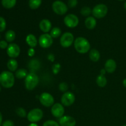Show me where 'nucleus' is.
Wrapping results in <instances>:
<instances>
[{
    "mask_svg": "<svg viewBox=\"0 0 126 126\" xmlns=\"http://www.w3.org/2000/svg\"><path fill=\"white\" fill-rule=\"evenodd\" d=\"M74 47L78 52L81 54H84L88 52L91 49V44L86 38L80 36L75 39Z\"/></svg>",
    "mask_w": 126,
    "mask_h": 126,
    "instance_id": "1",
    "label": "nucleus"
},
{
    "mask_svg": "<svg viewBox=\"0 0 126 126\" xmlns=\"http://www.w3.org/2000/svg\"><path fill=\"white\" fill-rule=\"evenodd\" d=\"M15 83V76L10 71H3L0 73V84L3 87L10 89Z\"/></svg>",
    "mask_w": 126,
    "mask_h": 126,
    "instance_id": "2",
    "label": "nucleus"
},
{
    "mask_svg": "<svg viewBox=\"0 0 126 126\" xmlns=\"http://www.w3.org/2000/svg\"><path fill=\"white\" fill-rule=\"evenodd\" d=\"M39 83V78L38 75L33 72L28 74L25 78V87L28 91H33Z\"/></svg>",
    "mask_w": 126,
    "mask_h": 126,
    "instance_id": "3",
    "label": "nucleus"
},
{
    "mask_svg": "<svg viewBox=\"0 0 126 126\" xmlns=\"http://www.w3.org/2000/svg\"><path fill=\"white\" fill-rule=\"evenodd\" d=\"M44 113L40 108H34L27 114V118L31 123H36L40 121L43 118Z\"/></svg>",
    "mask_w": 126,
    "mask_h": 126,
    "instance_id": "4",
    "label": "nucleus"
},
{
    "mask_svg": "<svg viewBox=\"0 0 126 126\" xmlns=\"http://www.w3.org/2000/svg\"><path fill=\"white\" fill-rule=\"evenodd\" d=\"M108 9L107 5L104 4H97L92 10V14L94 17L97 18H102L108 14Z\"/></svg>",
    "mask_w": 126,
    "mask_h": 126,
    "instance_id": "5",
    "label": "nucleus"
},
{
    "mask_svg": "<svg viewBox=\"0 0 126 126\" xmlns=\"http://www.w3.org/2000/svg\"><path fill=\"white\" fill-rule=\"evenodd\" d=\"M52 8L53 11L56 14L59 15V16L65 15L68 9L67 5L65 2L60 0H57L54 1L52 4Z\"/></svg>",
    "mask_w": 126,
    "mask_h": 126,
    "instance_id": "6",
    "label": "nucleus"
},
{
    "mask_svg": "<svg viewBox=\"0 0 126 126\" xmlns=\"http://www.w3.org/2000/svg\"><path fill=\"white\" fill-rule=\"evenodd\" d=\"M75 37L71 32H65L62 35L60 39V45L64 48H67L74 44Z\"/></svg>",
    "mask_w": 126,
    "mask_h": 126,
    "instance_id": "7",
    "label": "nucleus"
},
{
    "mask_svg": "<svg viewBox=\"0 0 126 126\" xmlns=\"http://www.w3.org/2000/svg\"><path fill=\"white\" fill-rule=\"evenodd\" d=\"M53 42H54V40H53L52 37L49 33L42 34L38 39V43L39 46L43 49L50 47L52 45Z\"/></svg>",
    "mask_w": 126,
    "mask_h": 126,
    "instance_id": "8",
    "label": "nucleus"
},
{
    "mask_svg": "<svg viewBox=\"0 0 126 126\" xmlns=\"http://www.w3.org/2000/svg\"><path fill=\"white\" fill-rule=\"evenodd\" d=\"M39 100L41 104L45 107H50L54 104V98L50 94L43 92L40 95Z\"/></svg>",
    "mask_w": 126,
    "mask_h": 126,
    "instance_id": "9",
    "label": "nucleus"
},
{
    "mask_svg": "<svg viewBox=\"0 0 126 126\" xmlns=\"http://www.w3.org/2000/svg\"><path fill=\"white\" fill-rule=\"evenodd\" d=\"M65 25L70 28H73L77 27L79 24V18L77 16L73 14H69L66 15L63 19Z\"/></svg>",
    "mask_w": 126,
    "mask_h": 126,
    "instance_id": "10",
    "label": "nucleus"
},
{
    "mask_svg": "<svg viewBox=\"0 0 126 126\" xmlns=\"http://www.w3.org/2000/svg\"><path fill=\"white\" fill-rule=\"evenodd\" d=\"M75 95L73 92L67 91L62 95L61 103L65 107H70L75 103Z\"/></svg>",
    "mask_w": 126,
    "mask_h": 126,
    "instance_id": "11",
    "label": "nucleus"
},
{
    "mask_svg": "<svg viewBox=\"0 0 126 126\" xmlns=\"http://www.w3.org/2000/svg\"><path fill=\"white\" fill-rule=\"evenodd\" d=\"M6 52L10 58L15 59L19 56L20 54V48L18 44L16 43H11L7 47Z\"/></svg>",
    "mask_w": 126,
    "mask_h": 126,
    "instance_id": "12",
    "label": "nucleus"
},
{
    "mask_svg": "<svg viewBox=\"0 0 126 126\" xmlns=\"http://www.w3.org/2000/svg\"><path fill=\"white\" fill-rule=\"evenodd\" d=\"M51 113L54 117L60 119L64 116L65 108L62 103H55L51 107Z\"/></svg>",
    "mask_w": 126,
    "mask_h": 126,
    "instance_id": "13",
    "label": "nucleus"
},
{
    "mask_svg": "<svg viewBox=\"0 0 126 126\" xmlns=\"http://www.w3.org/2000/svg\"><path fill=\"white\" fill-rule=\"evenodd\" d=\"M60 126H76V121L75 118L70 116H63L59 120Z\"/></svg>",
    "mask_w": 126,
    "mask_h": 126,
    "instance_id": "14",
    "label": "nucleus"
},
{
    "mask_svg": "<svg viewBox=\"0 0 126 126\" xmlns=\"http://www.w3.org/2000/svg\"><path fill=\"white\" fill-rule=\"evenodd\" d=\"M39 29L44 33H48L52 30V23L49 20L44 18L41 20L39 23Z\"/></svg>",
    "mask_w": 126,
    "mask_h": 126,
    "instance_id": "15",
    "label": "nucleus"
},
{
    "mask_svg": "<svg viewBox=\"0 0 126 126\" xmlns=\"http://www.w3.org/2000/svg\"><path fill=\"white\" fill-rule=\"evenodd\" d=\"M116 67L117 65L115 60L112 59H110L106 61L105 63L104 69L107 71V73L111 74L115 71Z\"/></svg>",
    "mask_w": 126,
    "mask_h": 126,
    "instance_id": "16",
    "label": "nucleus"
},
{
    "mask_svg": "<svg viewBox=\"0 0 126 126\" xmlns=\"http://www.w3.org/2000/svg\"><path fill=\"white\" fill-rule=\"evenodd\" d=\"M85 26L88 30H92L94 29L97 26V20L94 17H87L85 20Z\"/></svg>",
    "mask_w": 126,
    "mask_h": 126,
    "instance_id": "17",
    "label": "nucleus"
},
{
    "mask_svg": "<svg viewBox=\"0 0 126 126\" xmlns=\"http://www.w3.org/2000/svg\"><path fill=\"white\" fill-rule=\"evenodd\" d=\"M26 43L30 47L34 48L38 45V40L36 37L33 34H29L26 37Z\"/></svg>",
    "mask_w": 126,
    "mask_h": 126,
    "instance_id": "18",
    "label": "nucleus"
},
{
    "mask_svg": "<svg viewBox=\"0 0 126 126\" xmlns=\"http://www.w3.org/2000/svg\"><path fill=\"white\" fill-rule=\"evenodd\" d=\"M89 59H91V61L94 62H97L100 59V52L96 49H92L89 52Z\"/></svg>",
    "mask_w": 126,
    "mask_h": 126,
    "instance_id": "19",
    "label": "nucleus"
},
{
    "mask_svg": "<svg viewBox=\"0 0 126 126\" xmlns=\"http://www.w3.org/2000/svg\"><path fill=\"white\" fill-rule=\"evenodd\" d=\"M7 67L10 71H16L18 68V62L15 59H11L7 63Z\"/></svg>",
    "mask_w": 126,
    "mask_h": 126,
    "instance_id": "20",
    "label": "nucleus"
},
{
    "mask_svg": "<svg viewBox=\"0 0 126 126\" xmlns=\"http://www.w3.org/2000/svg\"><path fill=\"white\" fill-rule=\"evenodd\" d=\"M96 83L100 87H105L107 84V79L104 75H99L96 79Z\"/></svg>",
    "mask_w": 126,
    "mask_h": 126,
    "instance_id": "21",
    "label": "nucleus"
},
{
    "mask_svg": "<svg viewBox=\"0 0 126 126\" xmlns=\"http://www.w3.org/2000/svg\"><path fill=\"white\" fill-rule=\"evenodd\" d=\"M5 39L7 43H12L16 39V33L12 30L7 31L5 33Z\"/></svg>",
    "mask_w": 126,
    "mask_h": 126,
    "instance_id": "22",
    "label": "nucleus"
},
{
    "mask_svg": "<svg viewBox=\"0 0 126 126\" xmlns=\"http://www.w3.org/2000/svg\"><path fill=\"white\" fill-rule=\"evenodd\" d=\"M17 2V0H1L2 6L6 9H11L14 7Z\"/></svg>",
    "mask_w": 126,
    "mask_h": 126,
    "instance_id": "23",
    "label": "nucleus"
},
{
    "mask_svg": "<svg viewBox=\"0 0 126 126\" xmlns=\"http://www.w3.org/2000/svg\"><path fill=\"white\" fill-rule=\"evenodd\" d=\"M28 73L27 70H25V69L24 68H20L16 71L15 76H16L17 79H22L25 78L27 77V75H28Z\"/></svg>",
    "mask_w": 126,
    "mask_h": 126,
    "instance_id": "24",
    "label": "nucleus"
},
{
    "mask_svg": "<svg viewBox=\"0 0 126 126\" xmlns=\"http://www.w3.org/2000/svg\"><path fill=\"white\" fill-rule=\"evenodd\" d=\"M42 3V0H29L28 6L30 8L33 10L37 9L40 7Z\"/></svg>",
    "mask_w": 126,
    "mask_h": 126,
    "instance_id": "25",
    "label": "nucleus"
},
{
    "mask_svg": "<svg viewBox=\"0 0 126 126\" xmlns=\"http://www.w3.org/2000/svg\"><path fill=\"white\" fill-rule=\"evenodd\" d=\"M62 34V30L59 27H54V28H52V30H50V34L52 38H57L61 35Z\"/></svg>",
    "mask_w": 126,
    "mask_h": 126,
    "instance_id": "26",
    "label": "nucleus"
},
{
    "mask_svg": "<svg viewBox=\"0 0 126 126\" xmlns=\"http://www.w3.org/2000/svg\"><path fill=\"white\" fill-rule=\"evenodd\" d=\"M16 113L18 116L22 118H26L27 116V114H28L27 113V111H26L23 108H22V107H18V108H17L16 110Z\"/></svg>",
    "mask_w": 126,
    "mask_h": 126,
    "instance_id": "27",
    "label": "nucleus"
},
{
    "mask_svg": "<svg viewBox=\"0 0 126 126\" xmlns=\"http://www.w3.org/2000/svg\"><path fill=\"white\" fill-rule=\"evenodd\" d=\"M80 12H81V14L82 16H85V17H89L91 14L92 13V10L89 7L84 6L81 9Z\"/></svg>",
    "mask_w": 126,
    "mask_h": 126,
    "instance_id": "28",
    "label": "nucleus"
},
{
    "mask_svg": "<svg viewBox=\"0 0 126 126\" xmlns=\"http://www.w3.org/2000/svg\"><path fill=\"white\" fill-rule=\"evenodd\" d=\"M43 126H60L59 123L54 120H47L43 123Z\"/></svg>",
    "mask_w": 126,
    "mask_h": 126,
    "instance_id": "29",
    "label": "nucleus"
},
{
    "mask_svg": "<svg viewBox=\"0 0 126 126\" xmlns=\"http://www.w3.org/2000/svg\"><path fill=\"white\" fill-rule=\"evenodd\" d=\"M68 88V86L67 83L65 82H60V84L59 85V89H60V91L64 92V93L67 92Z\"/></svg>",
    "mask_w": 126,
    "mask_h": 126,
    "instance_id": "30",
    "label": "nucleus"
},
{
    "mask_svg": "<svg viewBox=\"0 0 126 126\" xmlns=\"http://www.w3.org/2000/svg\"><path fill=\"white\" fill-rule=\"evenodd\" d=\"M6 21L2 17H0V32H2L6 30Z\"/></svg>",
    "mask_w": 126,
    "mask_h": 126,
    "instance_id": "31",
    "label": "nucleus"
},
{
    "mask_svg": "<svg viewBox=\"0 0 126 126\" xmlns=\"http://www.w3.org/2000/svg\"><path fill=\"white\" fill-rule=\"evenodd\" d=\"M78 4V0H68V7L70 8H74Z\"/></svg>",
    "mask_w": 126,
    "mask_h": 126,
    "instance_id": "32",
    "label": "nucleus"
},
{
    "mask_svg": "<svg viewBox=\"0 0 126 126\" xmlns=\"http://www.w3.org/2000/svg\"><path fill=\"white\" fill-rule=\"evenodd\" d=\"M9 44L5 40L0 41V49H7Z\"/></svg>",
    "mask_w": 126,
    "mask_h": 126,
    "instance_id": "33",
    "label": "nucleus"
},
{
    "mask_svg": "<svg viewBox=\"0 0 126 126\" xmlns=\"http://www.w3.org/2000/svg\"><path fill=\"white\" fill-rule=\"evenodd\" d=\"M2 126H14V123L11 120H6L2 123Z\"/></svg>",
    "mask_w": 126,
    "mask_h": 126,
    "instance_id": "34",
    "label": "nucleus"
},
{
    "mask_svg": "<svg viewBox=\"0 0 126 126\" xmlns=\"http://www.w3.org/2000/svg\"><path fill=\"white\" fill-rule=\"evenodd\" d=\"M34 54H35V50H34V48L30 47L28 50V55L30 57L34 56Z\"/></svg>",
    "mask_w": 126,
    "mask_h": 126,
    "instance_id": "35",
    "label": "nucleus"
},
{
    "mask_svg": "<svg viewBox=\"0 0 126 126\" xmlns=\"http://www.w3.org/2000/svg\"><path fill=\"white\" fill-rule=\"evenodd\" d=\"M60 65L59 64H56V65H54L53 66V72L54 73V74H57L58 72L60 70Z\"/></svg>",
    "mask_w": 126,
    "mask_h": 126,
    "instance_id": "36",
    "label": "nucleus"
},
{
    "mask_svg": "<svg viewBox=\"0 0 126 126\" xmlns=\"http://www.w3.org/2000/svg\"><path fill=\"white\" fill-rule=\"evenodd\" d=\"M2 116L1 113L0 112V126L2 125Z\"/></svg>",
    "mask_w": 126,
    "mask_h": 126,
    "instance_id": "37",
    "label": "nucleus"
},
{
    "mask_svg": "<svg viewBox=\"0 0 126 126\" xmlns=\"http://www.w3.org/2000/svg\"><path fill=\"white\" fill-rule=\"evenodd\" d=\"M107 72V71H105V69H102V70H101V71H100V74L101 75H104L105 74V73Z\"/></svg>",
    "mask_w": 126,
    "mask_h": 126,
    "instance_id": "38",
    "label": "nucleus"
},
{
    "mask_svg": "<svg viewBox=\"0 0 126 126\" xmlns=\"http://www.w3.org/2000/svg\"><path fill=\"white\" fill-rule=\"evenodd\" d=\"M28 126H39L36 123H30Z\"/></svg>",
    "mask_w": 126,
    "mask_h": 126,
    "instance_id": "39",
    "label": "nucleus"
},
{
    "mask_svg": "<svg viewBox=\"0 0 126 126\" xmlns=\"http://www.w3.org/2000/svg\"><path fill=\"white\" fill-rule=\"evenodd\" d=\"M123 86L126 88V78L124 79L123 81Z\"/></svg>",
    "mask_w": 126,
    "mask_h": 126,
    "instance_id": "40",
    "label": "nucleus"
},
{
    "mask_svg": "<svg viewBox=\"0 0 126 126\" xmlns=\"http://www.w3.org/2000/svg\"><path fill=\"white\" fill-rule=\"evenodd\" d=\"M124 8H125V9L126 10V1L125 2H124Z\"/></svg>",
    "mask_w": 126,
    "mask_h": 126,
    "instance_id": "41",
    "label": "nucleus"
},
{
    "mask_svg": "<svg viewBox=\"0 0 126 126\" xmlns=\"http://www.w3.org/2000/svg\"><path fill=\"white\" fill-rule=\"evenodd\" d=\"M1 86H0V92H1Z\"/></svg>",
    "mask_w": 126,
    "mask_h": 126,
    "instance_id": "42",
    "label": "nucleus"
},
{
    "mask_svg": "<svg viewBox=\"0 0 126 126\" xmlns=\"http://www.w3.org/2000/svg\"><path fill=\"white\" fill-rule=\"evenodd\" d=\"M119 1H124V0H119Z\"/></svg>",
    "mask_w": 126,
    "mask_h": 126,
    "instance_id": "43",
    "label": "nucleus"
},
{
    "mask_svg": "<svg viewBox=\"0 0 126 126\" xmlns=\"http://www.w3.org/2000/svg\"><path fill=\"white\" fill-rule=\"evenodd\" d=\"M126 126V125H124V126Z\"/></svg>",
    "mask_w": 126,
    "mask_h": 126,
    "instance_id": "44",
    "label": "nucleus"
},
{
    "mask_svg": "<svg viewBox=\"0 0 126 126\" xmlns=\"http://www.w3.org/2000/svg\"><path fill=\"white\" fill-rule=\"evenodd\" d=\"M0 39H1V35H0Z\"/></svg>",
    "mask_w": 126,
    "mask_h": 126,
    "instance_id": "45",
    "label": "nucleus"
}]
</instances>
